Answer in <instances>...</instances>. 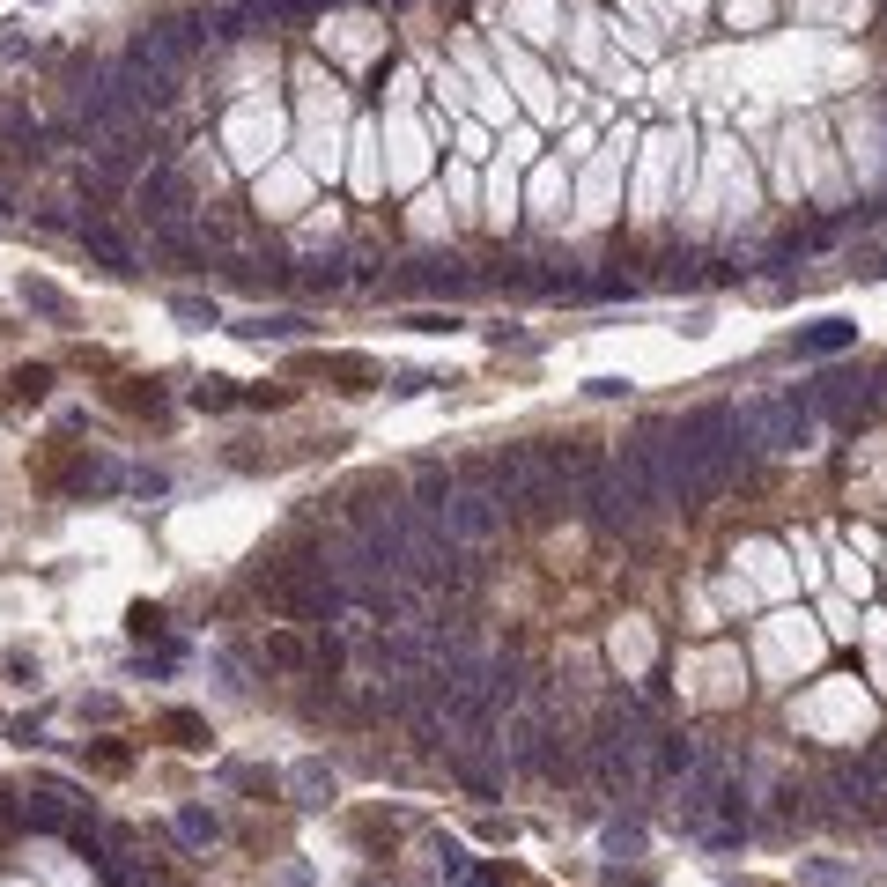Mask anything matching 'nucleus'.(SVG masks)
I'll list each match as a JSON object with an SVG mask.
<instances>
[{"label":"nucleus","instance_id":"nucleus-4","mask_svg":"<svg viewBox=\"0 0 887 887\" xmlns=\"http://www.w3.org/2000/svg\"><path fill=\"white\" fill-rule=\"evenodd\" d=\"M296 370H318V377H333L341 392H370V385H385V370H377L370 355H304Z\"/></svg>","mask_w":887,"mask_h":887},{"label":"nucleus","instance_id":"nucleus-17","mask_svg":"<svg viewBox=\"0 0 887 887\" xmlns=\"http://www.w3.org/2000/svg\"><path fill=\"white\" fill-rule=\"evenodd\" d=\"M178 318H193V326H215V304H200V296H178Z\"/></svg>","mask_w":887,"mask_h":887},{"label":"nucleus","instance_id":"nucleus-13","mask_svg":"<svg viewBox=\"0 0 887 887\" xmlns=\"http://www.w3.org/2000/svg\"><path fill=\"white\" fill-rule=\"evenodd\" d=\"M126 629H134L141 644H148V636H163V629H171V614H163V607H148V599H141V607L126 614Z\"/></svg>","mask_w":887,"mask_h":887},{"label":"nucleus","instance_id":"nucleus-15","mask_svg":"<svg viewBox=\"0 0 887 887\" xmlns=\"http://www.w3.org/2000/svg\"><path fill=\"white\" fill-rule=\"evenodd\" d=\"M429 385H437V377H422V370H400V377H392V392H400V400H414V392H429Z\"/></svg>","mask_w":887,"mask_h":887},{"label":"nucleus","instance_id":"nucleus-9","mask_svg":"<svg viewBox=\"0 0 887 887\" xmlns=\"http://www.w3.org/2000/svg\"><path fill=\"white\" fill-rule=\"evenodd\" d=\"M843 341H851V326H843V318H821L814 333H799V355H836Z\"/></svg>","mask_w":887,"mask_h":887},{"label":"nucleus","instance_id":"nucleus-14","mask_svg":"<svg viewBox=\"0 0 887 887\" xmlns=\"http://www.w3.org/2000/svg\"><path fill=\"white\" fill-rule=\"evenodd\" d=\"M193 407H237V392L222 385V377H200V385H193Z\"/></svg>","mask_w":887,"mask_h":887},{"label":"nucleus","instance_id":"nucleus-12","mask_svg":"<svg viewBox=\"0 0 887 887\" xmlns=\"http://www.w3.org/2000/svg\"><path fill=\"white\" fill-rule=\"evenodd\" d=\"M8 385H15V400H45V392H52V370H45V363H30V370H15Z\"/></svg>","mask_w":887,"mask_h":887},{"label":"nucleus","instance_id":"nucleus-7","mask_svg":"<svg viewBox=\"0 0 887 887\" xmlns=\"http://www.w3.org/2000/svg\"><path fill=\"white\" fill-rule=\"evenodd\" d=\"M267 666H281V673H311V644H304V636H289V629H267Z\"/></svg>","mask_w":887,"mask_h":887},{"label":"nucleus","instance_id":"nucleus-6","mask_svg":"<svg viewBox=\"0 0 887 887\" xmlns=\"http://www.w3.org/2000/svg\"><path fill=\"white\" fill-rule=\"evenodd\" d=\"M451 488H459V481H451L444 474V466H422V474H414V511H429V518H444V503H451Z\"/></svg>","mask_w":887,"mask_h":887},{"label":"nucleus","instance_id":"nucleus-2","mask_svg":"<svg viewBox=\"0 0 887 887\" xmlns=\"http://www.w3.org/2000/svg\"><path fill=\"white\" fill-rule=\"evenodd\" d=\"M873 400H880V392H873V377H865V370H828L821 385L806 392V407L828 414V422H843V429H858L865 414H873Z\"/></svg>","mask_w":887,"mask_h":887},{"label":"nucleus","instance_id":"nucleus-10","mask_svg":"<svg viewBox=\"0 0 887 887\" xmlns=\"http://www.w3.org/2000/svg\"><path fill=\"white\" fill-rule=\"evenodd\" d=\"M156 732H171V747H207V725H200L193 710H171V717H163Z\"/></svg>","mask_w":887,"mask_h":887},{"label":"nucleus","instance_id":"nucleus-16","mask_svg":"<svg viewBox=\"0 0 887 887\" xmlns=\"http://www.w3.org/2000/svg\"><path fill=\"white\" fill-rule=\"evenodd\" d=\"M89 762H97L104 777H119V769H126V747H89Z\"/></svg>","mask_w":887,"mask_h":887},{"label":"nucleus","instance_id":"nucleus-11","mask_svg":"<svg viewBox=\"0 0 887 887\" xmlns=\"http://www.w3.org/2000/svg\"><path fill=\"white\" fill-rule=\"evenodd\" d=\"M23 304H37L45 318H74V304H67L60 289H52V281H23Z\"/></svg>","mask_w":887,"mask_h":887},{"label":"nucleus","instance_id":"nucleus-5","mask_svg":"<svg viewBox=\"0 0 887 887\" xmlns=\"http://www.w3.org/2000/svg\"><path fill=\"white\" fill-rule=\"evenodd\" d=\"M74 230H82V244H89V252L104 259L111 274H134V252H126V237L111 230V222H74Z\"/></svg>","mask_w":887,"mask_h":887},{"label":"nucleus","instance_id":"nucleus-8","mask_svg":"<svg viewBox=\"0 0 887 887\" xmlns=\"http://www.w3.org/2000/svg\"><path fill=\"white\" fill-rule=\"evenodd\" d=\"M244 341H296V333H304V318H267V311H259V318H244Z\"/></svg>","mask_w":887,"mask_h":887},{"label":"nucleus","instance_id":"nucleus-3","mask_svg":"<svg viewBox=\"0 0 887 887\" xmlns=\"http://www.w3.org/2000/svg\"><path fill=\"white\" fill-rule=\"evenodd\" d=\"M437 525H444L451 540L481 547V540L503 525V503H496V496H481V488H451V503H444V518H437Z\"/></svg>","mask_w":887,"mask_h":887},{"label":"nucleus","instance_id":"nucleus-1","mask_svg":"<svg viewBox=\"0 0 887 887\" xmlns=\"http://www.w3.org/2000/svg\"><path fill=\"white\" fill-rule=\"evenodd\" d=\"M806 429H814V407H806L799 392H777V400L740 407V437H747V451H784V444H806Z\"/></svg>","mask_w":887,"mask_h":887}]
</instances>
